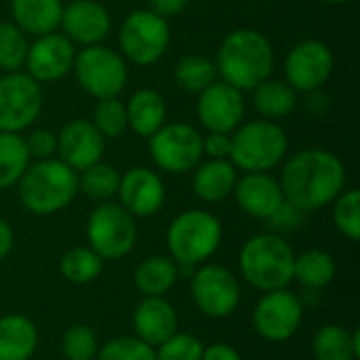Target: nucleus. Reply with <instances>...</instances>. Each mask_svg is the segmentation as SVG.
Wrapping results in <instances>:
<instances>
[{
	"instance_id": "a211bd4d",
	"label": "nucleus",
	"mask_w": 360,
	"mask_h": 360,
	"mask_svg": "<svg viewBox=\"0 0 360 360\" xmlns=\"http://www.w3.org/2000/svg\"><path fill=\"white\" fill-rule=\"evenodd\" d=\"M105 150V139L86 118H74L65 122L57 135V154L76 173L99 162Z\"/></svg>"
},
{
	"instance_id": "4be33fe9",
	"label": "nucleus",
	"mask_w": 360,
	"mask_h": 360,
	"mask_svg": "<svg viewBox=\"0 0 360 360\" xmlns=\"http://www.w3.org/2000/svg\"><path fill=\"white\" fill-rule=\"evenodd\" d=\"M236 179V167L228 158H209L194 167L192 190L205 202H221L232 196Z\"/></svg>"
},
{
	"instance_id": "7ed1b4c3",
	"label": "nucleus",
	"mask_w": 360,
	"mask_h": 360,
	"mask_svg": "<svg viewBox=\"0 0 360 360\" xmlns=\"http://www.w3.org/2000/svg\"><path fill=\"white\" fill-rule=\"evenodd\" d=\"M17 194L32 215H55L78 194V173L59 158L34 160L17 181Z\"/></svg>"
},
{
	"instance_id": "dca6fc26",
	"label": "nucleus",
	"mask_w": 360,
	"mask_h": 360,
	"mask_svg": "<svg viewBox=\"0 0 360 360\" xmlns=\"http://www.w3.org/2000/svg\"><path fill=\"white\" fill-rule=\"evenodd\" d=\"M74 59L76 44L63 34L51 32L44 36H36V40L30 42L25 57L27 76H32L38 84L61 80L72 72Z\"/></svg>"
},
{
	"instance_id": "6e6552de",
	"label": "nucleus",
	"mask_w": 360,
	"mask_h": 360,
	"mask_svg": "<svg viewBox=\"0 0 360 360\" xmlns=\"http://www.w3.org/2000/svg\"><path fill=\"white\" fill-rule=\"evenodd\" d=\"M137 243L135 217L118 202H99L86 219V245L101 255L103 262H114L133 251Z\"/></svg>"
},
{
	"instance_id": "f704fd0d",
	"label": "nucleus",
	"mask_w": 360,
	"mask_h": 360,
	"mask_svg": "<svg viewBox=\"0 0 360 360\" xmlns=\"http://www.w3.org/2000/svg\"><path fill=\"white\" fill-rule=\"evenodd\" d=\"M91 122L101 133L103 139H118L129 129L124 103L118 97L97 99Z\"/></svg>"
},
{
	"instance_id": "49530a36",
	"label": "nucleus",
	"mask_w": 360,
	"mask_h": 360,
	"mask_svg": "<svg viewBox=\"0 0 360 360\" xmlns=\"http://www.w3.org/2000/svg\"><path fill=\"white\" fill-rule=\"evenodd\" d=\"M327 4H346V2H350V0H325Z\"/></svg>"
},
{
	"instance_id": "bb28decb",
	"label": "nucleus",
	"mask_w": 360,
	"mask_h": 360,
	"mask_svg": "<svg viewBox=\"0 0 360 360\" xmlns=\"http://www.w3.org/2000/svg\"><path fill=\"white\" fill-rule=\"evenodd\" d=\"M255 112L266 120H278L289 116L297 108V93L278 78H266L251 91Z\"/></svg>"
},
{
	"instance_id": "5701e85b",
	"label": "nucleus",
	"mask_w": 360,
	"mask_h": 360,
	"mask_svg": "<svg viewBox=\"0 0 360 360\" xmlns=\"http://www.w3.org/2000/svg\"><path fill=\"white\" fill-rule=\"evenodd\" d=\"M127 122L129 129L139 137H152L167 122V103L165 97L154 89L135 91L127 103Z\"/></svg>"
},
{
	"instance_id": "f03ea898",
	"label": "nucleus",
	"mask_w": 360,
	"mask_h": 360,
	"mask_svg": "<svg viewBox=\"0 0 360 360\" xmlns=\"http://www.w3.org/2000/svg\"><path fill=\"white\" fill-rule=\"evenodd\" d=\"M217 76L238 91H253L272 76L274 49L266 34L253 27H238L226 34L215 57Z\"/></svg>"
},
{
	"instance_id": "39448f33",
	"label": "nucleus",
	"mask_w": 360,
	"mask_h": 360,
	"mask_svg": "<svg viewBox=\"0 0 360 360\" xmlns=\"http://www.w3.org/2000/svg\"><path fill=\"white\" fill-rule=\"evenodd\" d=\"M224 238L221 221L205 209L181 211L167 228L169 257L179 268H194L207 264L219 249Z\"/></svg>"
},
{
	"instance_id": "e433bc0d",
	"label": "nucleus",
	"mask_w": 360,
	"mask_h": 360,
	"mask_svg": "<svg viewBox=\"0 0 360 360\" xmlns=\"http://www.w3.org/2000/svg\"><path fill=\"white\" fill-rule=\"evenodd\" d=\"M99 350L97 333L89 325H72L61 338V352L65 360H95Z\"/></svg>"
},
{
	"instance_id": "a19ab883",
	"label": "nucleus",
	"mask_w": 360,
	"mask_h": 360,
	"mask_svg": "<svg viewBox=\"0 0 360 360\" xmlns=\"http://www.w3.org/2000/svg\"><path fill=\"white\" fill-rule=\"evenodd\" d=\"M304 215H306L304 211L295 209L293 205H289V202L285 200L283 207H281L270 219H266V224L270 226V232L283 236V234H287V232L300 230V226L304 224Z\"/></svg>"
},
{
	"instance_id": "f257e3e1",
	"label": "nucleus",
	"mask_w": 360,
	"mask_h": 360,
	"mask_svg": "<svg viewBox=\"0 0 360 360\" xmlns=\"http://www.w3.org/2000/svg\"><path fill=\"white\" fill-rule=\"evenodd\" d=\"M285 200L304 213L331 205L346 190L344 160L323 148L295 152L281 171Z\"/></svg>"
},
{
	"instance_id": "9b49d317",
	"label": "nucleus",
	"mask_w": 360,
	"mask_h": 360,
	"mask_svg": "<svg viewBox=\"0 0 360 360\" xmlns=\"http://www.w3.org/2000/svg\"><path fill=\"white\" fill-rule=\"evenodd\" d=\"M194 306L209 319H228L240 304L238 276L219 264H200L190 281Z\"/></svg>"
},
{
	"instance_id": "72a5a7b5",
	"label": "nucleus",
	"mask_w": 360,
	"mask_h": 360,
	"mask_svg": "<svg viewBox=\"0 0 360 360\" xmlns=\"http://www.w3.org/2000/svg\"><path fill=\"white\" fill-rule=\"evenodd\" d=\"M30 40L27 34L17 27L13 21L0 23V70L6 72H19L25 65Z\"/></svg>"
},
{
	"instance_id": "f8f14e48",
	"label": "nucleus",
	"mask_w": 360,
	"mask_h": 360,
	"mask_svg": "<svg viewBox=\"0 0 360 360\" xmlns=\"http://www.w3.org/2000/svg\"><path fill=\"white\" fill-rule=\"evenodd\" d=\"M304 304L300 295L289 289L268 291L253 308L251 325L255 333L272 344L289 342L302 327Z\"/></svg>"
},
{
	"instance_id": "c03bdc74",
	"label": "nucleus",
	"mask_w": 360,
	"mask_h": 360,
	"mask_svg": "<svg viewBox=\"0 0 360 360\" xmlns=\"http://www.w3.org/2000/svg\"><path fill=\"white\" fill-rule=\"evenodd\" d=\"M186 6H188V0H150L148 8L165 19H171V17L179 15Z\"/></svg>"
},
{
	"instance_id": "1a4fd4ad",
	"label": "nucleus",
	"mask_w": 360,
	"mask_h": 360,
	"mask_svg": "<svg viewBox=\"0 0 360 360\" xmlns=\"http://www.w3.org/2000/svg\"><path fill=\"white\" fill-rule=\"evenodd\" d=\"M72 70L80 89L95 99L118 97L129 80L124 57L103 44H93L78 51Z\"/></svg>"
},
{
	"instance_id": "473e14b6",
	"label": "nucleus",
	"mask_w": 360,
	"mask_h": 360,
	"mask_svg": "<svg viewBox=\"0 0 360 360\" xmlns=\"http://www.w3.org/2000/svg\"><path fill=\"white\" fill-rule=\"evenodd\" d=\"M173 78L186 93H200L217 80L215 61L205 55H186L175 65Z\"/></svg>"
},
{
	"instance_id": "c756f323",
	"label": "nucleus",
	"mask_w": 360,
	"mask_h": 360,
	"mask_svg": "<svg viewBox=\"0 0 360 360\" xmlns=\"http://www.w3.org/2000/svg\"><path fill=\"white\" fill-rule=\"evenodd\" d=\"M32 162L25 141L19 133L0 131V190L17 186Z\"/></svg>"
},
{
	"instance_id": "37998d69",
	"label": "nucleus",
	"mask_w": 360,
	"mask_h": 360,
	"mask_svg": "<svg viewBox=\"0 0 360 360\" xmlns=\"http://www.w3.org/2000/svg\"><path fill=\"white\" fill-rule=\"evenodd\" d=\"M200 360H243V356H240V352L234 346L217 342V344L205 346L202 359Z\"/></svg>"
},
{
	"instance_id": "9d476101",
	"label": "nucleus",
	"mask_w": 360,
	"mask_h": 360,
	"mask_svg": "<svg viewBox=\"0 0 360 360\" xmlns=\"http://www.w3.org/2000/svg\"><path fill=\"white\" fill-rule=\"evenodd\" d=\"M148 141L152 162L165 173H190L205 156L202 135L188 122H165Z\"/></svg>"
},
{
	"instance_id": "4468645a",
	"label": "nucleus",
	"mask_w": 360,
	"mask_h": 360,
	"mask_svg": "<svg viewBox=\"0 0 360 360\" xmlns=\"http://www.w3.org/2000/svg\"><path fill=\"white\" fill-rule=\"evenodd\" d=\"M333 68L335 57L327 42L316 38L302 40L285 57V82L295 93H312L329 82Z\"/></svg>"
},
{
	"instance_id": "7c9ffc66",
	"label": "nucleus",
	"mask_w": 360,
	"mask_h": 360,
	"mask_svg": "<svg viewBox=\"0 0 360 360\" xmlns=\"http://www.w3.org/2000/svg\"><path fill=\"white\" fill-rule=\"evenodd\" d=\"M103 259L97 255L89 245L86 247H72L63 253L59 262L61 276L72 285H91L103 272Z\"/></svg>"
},
{
	"instance_id": "f3484780",
	"label": "nucleus",
	"mask_w": 360,
	"mask_h": 360,
	"mask_svg": "<svg viewBox=\"0 0 360 360\" xmlns=\"http://www.w3.org/2000/svg\"><path fill=\"white\" fill-rule=\"evenodd\" d=\"M118 205L133 217H152L165 205L167 190L162 177L148 167H133L120 175Z\"/></svg>"
},
{
	"instance_id": "423d86ee",
	"label": "nucleus",
	"mask_w": 360,
	"mask_h": 360,
	"mask_svg": "<svg viewBox=\"0 0 360 360\" xmlns=\"http://www.w3.org/2000/svg\"><path fill=\"white\" fill-rule=\"evenodd\" d=\"M289 152L285 129L276 120L243 122L232 133V148L228 160L245 173H270Z\"/></svg>"
},
{
	"instance_id": "c85d7f7f",
	"label": "nucleus",
	"mask_w": 360,
	"mask_h": 360,
	"mask_svg": "<svg viewBox=\"0 0 360 360\" xmlns=\"http://www.w3.org/2000/svg\"><path fill=\"white\" fill-rule=\"evenodd\" d=\"M338 274V266L331 253L323 249H310L302 255H295L293 264V281H297L302 287L319 291L333 283Z\"/></svg>"
},
{
	"instance_id": "b1692460",
	"label": "nucleus",
	"mask_w": 360,
	"mask_h": 360,
	"mask_svg": "<svg viewBox=\"0 0 360 360\" xmlns=\"http://www.w3.org/2000/svg\"><path fill=\"white\" fill-rule=\"evenodd\" d=\"M40 335L23 314L0 316V360H30L36 354Z\"/></svg>"
},
{
	"instance_id": "412c9836",
	"label": "nucleus",
	"mask_w": 360,
	"mask_h": 360,
	"mask_svg": "<svg viewBox=\"0 0 360 360\" xmlns=\"http://www.w3.org/2000/svg\"><path fill=\"white\" fill-rule=\"evenodd\" d=\"M179 319L173 304L162 297H143L133 312V335L152 348L160 346L177 331Z\"/></svg>"
},
{
	"instance_id": "2f4dec72",
	"label": "nucleus",
	"mask_w": 360,
	"mask_h": 360,
	"mask_svg": "<svg viewBox=\"0 0 360 360\" xmlns=\"http://www.w3.org/2000/svg\"><path fill=\"white\" fill-rule=\"evenodd\" d=\"M120 184V173L114 165L95 162L78 175V192L95 202H108L116 196Z\"/></svg>"
},
{
	"instance_id": "20e7f679",
	"label": "nucleus",
	"mask_w": 360,
	"mask_h": 360,
	"mask_svg": "<svg viewBox=\"0 0 360 360\" xmlns=\"http://www.w3.org/2000/svg\"><path fill=\"white\" fill-rule=\"evenodd\" d=\"M293 264L295 253L291 245L274 232L251 236L238 253L243 281L262 293L287 289L293 283Z\"/></svg>"
},
{
	"instance_id": "ea45409f",
	"label": "nucleus",
	"mask_w": 360,
	"mask_h": 360,
	"mask_svg": "<svg viewBox=\"0 0 360 360\" xmlns=\"http://www.w3.org/2000/svg\"><path fill=\"white\" fill-rule=\"evenodd\" d=\"M23 141L30 158L34 160L53 158L57 154V133H53L51 129H34L30 135L23 137Z\"/></svg>"
},
{
	"instance_id": "6ab92c4d",
	"label": "nucleus",
	"mask_w": 360,
	"mask_h": 360,
	"mask_svg": "<svg viewBox=\"0 0 360 360\" xmlns=\"http://www.w3.org/2000/svg\"><path fill=\"white\" fill-rule=\"evenodd\" d=\"M59 27L63 30V36L74 44L93 46L108 38L112 30V17L101 2L72 0L70 4H63Z\"/></svg>"
},
{
	"instance_id": "58836bf2",
	"label": "nucleus",
	"mask_w": 360,
	"mask_h": 360,
	"mask_svg": "<svg viewBox=\"0 0 360 360\" xmlns=\"http://www.w3.org/2000/svg\"><path fill=\"white\" fill-rule=\"evenodd\" d=\"M205 344L192 335L175 331L160 346H156V360H200Z\"/></svg>"
},
{
	"instance_id": "aec40b11",
	"label": "nucleus",
	"mask_w": 360,
	"mask_h": 360,
	"mask_svg": "<svg viewBox=\"0 0 360 360\" xmlns=\"http://www.w3.org/2000/svg\"><path fill=\"white\" fill-rule=\"evenodd\" d=\"M232 196L243 213L253 219H270L285 202L281 181L270 173H245L236 179Z\"/></svg>"
},
{
	"instance_id": "79ce46f5",
	"label": "nucleus",
	"mask_w": 360,
	"mask_h": 360,
	"mask_svg": "<svg viewBox=\"0 0 360 360\" xmlns=\"http://www.w3.org/2000/svg\"><path fill=\"white\" fill-rule=\"evenodd\" d=\"M232 148V133H207L202 135V154L209 158H228Z\"/></svg>"
},
{
	"instance_id": "4c0bfd02",
	"label": "nucleus",
	"mask_w": 360,
	"mask_h": 360,
	"mask_svg": "<svg viewBox=\"0 0 360 360\" xmlns=\"http://www.w3.org/2000/svg\"><path fill=\"white\" fill-rule=\"evenodd\" d=\"M95 360H156V348L135 335H122L99 344Z\"/></svg>"
},
{
	"instance_id": "ddd939ff",
	"label": "nucleus",
	"mask_w": 360,
	"mask_h": 360,
	"mask_svg": "<svg viewBox=\"0 0 360 360\" xmlns=\"http://www.w3.org/2000/svg\"><path fill=\"white\" fill-rule=\"evenodd\" d=\"M40 84L19 72H6L0 78V131L21 133L30 129L42 112Z\"/></svg>"
},
{
	"instance_id": "cd10ccee",
	"label": "nucleus",
	"mask_w": 360,
	"mask_h": 360,
	"mask_svg": "<svg viewBox=\"0 0 360 360\" xmlns=\"http://www.w3.org/2000/svg\"><path fill=\"white\" fill-rule=\"evenodd\" d=\"M314 360H359V331H350L342 325H323L312 340Z\"/></svg>"
},
{
	"instance_id": "2eb2a0df",
	"label": "nucleus",
	"mask_w": 360,
	"mask_h": 360,
	"mask_svg": "<svg viewBox=\"0 0 360 360\" xmlns=\"http://www.w3.org/2000/svg\"><path fill=\"white\" fill-rule=\"evenodd\" d=\"M196 116L207 133H234L245 118L243 91L224 80H215L198 93Z\"/></svg>"
},
{
	"instance_id": "a18cd8bd",
	"label": "nucleus",
	"mask_w": 360,
	"mask_h": 360,
	"mask_svg": "<svg viewBox=\"0 0 360 360\" xmlns=\"http://www.w3.org/2000/svg\"><path fill=\"white\" fill-rule=\"evenodd\" d=\"M13 245H15L13 230H11V226L0 217V262L8 257V253L13 251Z\"/></svg>"
},
{
	"instance_id": "a878e982",
	"label": "nucleus",
	"mask_w": 360,
	"mask_h": 360,
	"mask_svg": "<svg viewBox=\"0 0 360 360\" xmlns=\"http://www.w3.org/2000/svg\"><path fill=\"white\" fill-rule=\"evenodd\" d=\"M179 281V266L169 255H150L141 259L133 272L135 289L143 297H162Z\"/></svg>"
},
{
	"instance_id": "c9c22d12",
	"label": "nucleus",
	"mask_w": 360,
	"mask_h": 360,
	"mask_svg": "<svg viewBox=\"0 0 360 360\" xmlns=\"http://www.w3.org/2000/svg\"><path fill=\"white\" fill-rule=\"evenodd\" d=\"M333 224L342 236L356 243L360 238V192L356 188L344 190L333 202Z\"/></svg>"
},
{
	"instance_id": "393cba45",
	"label": "nucleus",
	"mask_w": 360,
	"mask_h": 360,
	"mask_svg": "<svg viewBox=\"0 0 360 360\" xmlns=\"http://www.w3.org/2000/svg\"><path fill=\"white\" fill-rule=\"evenodd\" d=\"M61 0H11L13 23L27 36H44L57 32L61 23Z\"/></svg>"
},
{
	"instance_id": "0eeeda50",
	"label": "nucleus",
	"mask_w": 360,
	"mask_h": 360,
	"mask_svg": "<svg viewBox=\"0 0 360 360\" xmlns=\"http://www.w3.org/2000/svg\"><path fill=\"white\" fill-rule=\"evenodd\" d=\"M171 44V27L169 19L152 13L150 8L131 11L120 30H118V46L124 61L148 68L165 57Z\"/></svg>"
}]
</instances>
